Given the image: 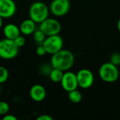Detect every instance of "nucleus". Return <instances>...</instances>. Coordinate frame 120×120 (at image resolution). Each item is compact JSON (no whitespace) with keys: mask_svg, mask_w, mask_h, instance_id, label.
I'll list each match as a JSON object with an SVG mask.
<instances>
[{"mask_svg":"<svg viewBox=\"0 0 120 120\" xmlns=\"http://www.w3.org/2000/svg\"><path fill=\"white\" fill-rule=\"evenodd\" d=\"M8 75V70L4 66H0V84H4L7 81Z\"/></svg>","mask_w":120,"mask_h":120,"instance_id":"obj_17","label":"nucleus"},{"mask_svg":"<svg viewBox=\"0 0 120 120\" xmlns=\"http://www.w3.org/2000/svg\"><path fill=\"white\" fill-rule=\"evenodd\" d=\"M18 50L19 48L13 40L6 38L0 40V58L5 60L13 59L18 55Z\"/></svg>","mask_w":120,"mask_h":120,"instance_id":"obj_4","label":"nucleus"},{"mask_svg":"<svg viewBox=\"0 0 120 120\" xmlns=\"http://www.w3.org/2000/svg\"><path fill=\"white\" fill-rule=\"evenodd\" d=\"M3 33L5 38L14 40L17 37L20 35V31L19 27L13 23L6 24L3 30Z\"/></svg>","mask_w":120,"mask_h":120,"instance_id":"obj_12","label":"nucleus"},{"mask_svg":"<svg viewBox=\"0 0 120 120\" xmlns=\"http://www.w3.org/2000/svg\"><path fill=\"white\" fill-rule=\"evenodd\" d=\"M37 1H38V0H37Z\"/></svg>","mask_w":120,"mask_h":120,"instance_id":"obj_28","label":"nucleus"},{"mask_svg":"<svg viewBox=\"0 0 120 120\" xmlns=\"http://www.w3.org/2000/svg\"><path fill=\"white\" fill-rule=\"evenodd\" d=\"M70 8V1L68 0H53L49 9L51 13L57 17L66 15Z\"/></svg>","mask_w":120,"mask_h":120,"instance_id":"obj_7","label":"nucleus"},{"mask_svg":"<svg viewBox=\"0 0 120 120\" xmlns=\"http://www.w3.org/2000/svg\"><path fill=\"white\" fill-rule=\"evenodd\" d=\"M13 41H14L15 45L18 48H20V47L23 46L25 45V39L24 37H22L21 35H19L18 37H17Z\"/></svg>","mask_w":120,"mask_h":120,"instance_id":"obj_19","label":"nucleus"},{"mask_svg":"<svg viewBox=\"0 0 120 120\" xmlns=\"http://www.w3.org/2000/svg\"><path fill=\"white\" fill-rule=\"evenodd\" d=\"M9 105L6 101H0V115H4L9 111Z\"/></svg>","mask_w":120,"mask_h":120,"instance_id":"obj_18","label":"nucleus"},{"mask_svg":"<svg viewBox=\"0 0 120 120\" xmlns=\"http://www.w3.org/2000/svg\"><path fill=\"white\" fill-rule=\"evenodd\" d=\"M42 45L44 46L46 53L53 55L63 49V39L59 34L47 36L42 42Z\"/></svg>","mask_w":120,"mask_h":120,"instance_id":"obj_5","label":"nucleus"},{"mask_svg":"<svg viewBox=\"0 0 120 120\" xmlns=\"http://www.w3.org/2000/svg\"><path fill=\"white\" fill-rule=\"evenodd\" d=\"M119 75L120 72L117 66L111 62L103 63L99 69V76L105 82H115L119 78Z\"/></svg>","mask_w":120,"mask_h":120,"instance_id":"obj_3","label":"nucleus"},{"mask_svg":"<svg viewBox=\"0 0 120 120\" xmlns=\"http://www.w3.org/2000/svg\"><path fill=\"white\" fill-rule=\"evenodd\" d=\"M35 24L36 23L30 18L24 20L19 26L20 33L24 35H30L33 34L36 29Z\"/></svg>","mask_w":120,"mask_h":120,"instance_id":"obj_13","label":"nucleus"},{"mask_svg":"<svg viewBox=\"0 0 120 120\" xmlns=\"http://www.w3.org/2000/svg\"><path fill=\"white\" fill-rule=\"evenodd\" d=\"M51 56V65L52 68L61 70L63 72L70 69L75 63V56L69 50L62 49Z\"/></svg>","mask_w":120,"mask_h":120,"instance_id":"obj_1","label":"nucleus"},{"mask_svg":"<svg viewBox=\"0 0 120 120\" xmlns=\"http://www.w3.org/2000/svg\"><path fill=\"white\" fill-rule=\"evenodd\" d=\"M64 72L61 70L56 69V68H52L49 73V78L50 79L54 82V83H60L63 76Z\"/></svg>","mask_w":120,"mask_h":120,"instance_id":"obj_14","label":"nucleus"},{"mask_svg":"<svg viewBox=\"0 0 120 120\" xmlns=\"http://www.w3.org/2000/svg\"><path fill=\"white\" fill-rule=\"evenodd\" d=\"M39 24V30H41L46 37L59 34L60 32L61 25L56 19L47 18Z\"/></svg>","mask_w":120,"mask_h":120,"instance_id":"obj_6","label":"nucleus"},{"mask_svg":"<svg viewBox=\"0 0 120 120\" xmlns=\"http://www.w3.org/2000/svg\"><path fill=\"white\" fill-rule=\"evenodd\" d=\"M16 9V4L13 0H0V16L3 18L13 17Z\"/></svg>","mask_w":120,"mask_h":120,"instance_id":"obj_10","label":"nucleus"},{"mask_svg":"<svg viewBox=\"0 0 120 120\" xmlns=\"http://www.w3.org/2000/svg\"><path fill=\"white\" fill-rule=\"evenodd\" d=\"M30 96L32 101L41 102L44 101L46 96V89L41 84H34L30 90Z\"/></svg>","mask_w":120,"mask_h":120,"instance_id":"obj_11","label":"nucleus"},{"mask_svg":"<svg viewBox=\"0 0 120 120\" xmlns=\"http://www.w3.org/2000/svg\"><path fill=\"white\" fill-rule=\"evenodd\" d=\"M49 8L44 2L37 1L31 4L29 8L30 18L35 23H41L49 18Z\"/></svg>","mask_w":120,"mask_h":120,"instance_id":"obj_2","label":"nucleus"},{"mask_svg":"<svg viewBox=\"0 0 120 120\" xmlns=\"http://www.w3.org/2000/svg\"><path fill=\"white\" fill-rule=\"evenodd\" d=\"M110 62L117 66L120 65V53H114L110 57Z\"/></svg>","mask_w":120,"mask_h":120,"instance_id":"obj_20","label":"nucleus"},{"mask_svg":"<svg viewBox=\"0 0 120 120\" xmlns=\"http://www.w3.org/2000/svg\"><path fill=\"white\" fill-rule=\"evenodd\" d=\"M78 86L82 89L90 88L94 82V76L93 72L88 69H82L76 74Z\"/></svg>","mask_w":120,"mask_h":120,"instance_id":"obj_8","label":"nucleus"},{"mask_svg":"<svg viewBox=\"0 0 120 120\" xmlns=\"http://www.w3.org/2000/svg\"><path fill=\"white\" fill-rule=\"evenodd\" d=\"M46 37V36L45 35V34L39 29L38 30H35L33 32V39L37 43H41L42 44V42L44 41Z\"/></svg>","mask_w":120,"mask_h":120,"instance_id":"obj_16","label":"nucleus"},{"mask_svg":"<svg viewBox=\"0 0 120 120\" xmlns=\"http://www.w3.org/2000/svg\"><path fill=\"white\" fill-rule=\"evenodd\" d=\"M62 88L67 92L77 89L78 87L77 75L72 72H65L63 74V78L60 82Z\"/></svg>","mask_w":120,"mask_h":120,"instance_id":"obj_9","label":"nucleus"},{"mask_svg":"<svg viewBox=\"0 0 120 120\" xmlns=\"http://www.w3.org/2000/svg\"><path fill=\"white\" fill-rule=\"evenodd\" d=\"M68 98L73 103H79L82 99V95L79 91L75 89L68 92Z\"/></svg>","mask_w":120,"mask_h":120,"instance_id":"obj_15","label":"nucleus"},{"mask_svg":"<svg viewBox=\"0 0 120 120\" xmlns=\"http://www.w3.org/2000/svg\"><path fill=\"white\" fill-rule=\"evenodd\" d=\"M117 29H118V30L120 32V18L119 19L118 22H117Z\"/></svg>","mask_w":120,"mask_h":120,"instance_id":"obj_25","label":"nucleus"},{"mask_svg":"<svg viewBox=\"0 0 120 120\" xmlns=\"http://www.w3.org/2000/svg\"><path fill=\"white\" fill-rule=\"evenodd\" d=\"M3 120H18V118L16 117H15L13 115H8L6 114L4 115Z\"/></svg>","mask_w":120,"mask_h":120,"instance_id":"obj_23","label":"nucleus"},{"mask_svg":"<svg viewBox=\"0 0 120 120\" xmlns=\"http://www.w3.org/2000/svg\"><path fill=\"white\" fill-rule=\"evenodd\" d=\"M68 1H72V0H68Z\"/></svg>","mask_w":120,"mask_h":120,"instance_id":"obj_27","label":"nucleus"},{"mask_svg":"<svg viewBox=\"0 0 120 120\" xmlns=\"http://www.w3.org/2000/svg\"><path fill=\"white\" fill-rule=\"evenodd\" d=\"M36 53L39 56H43L45 54H46V49L44 48V46L42 45V44L39 46H37V49H36Z\"/></svg>","mask_w":120,"mask_h":120,"instance_id":"obj_21","label":"nucleus"},{"mask_svg":"<svg viewBox=\"0 0 120 120\" xmlns=\"http://www.w3.org/2000/svg\"><path fill=\"white\" fill-rule=\"evenodd\" d=\"M2 25H3V18L0 16V29L1 28Z\"/></svg>","mask_w":120,"mask_h":120,"instance_id":"obj_24","label":"nucleus"},{"mask_svg":"<svg viewBox=\"0 0 120 120\" xmlns=\"http://www.w3.org/2000/svg\"><path fill=\"white\" fill-rule=\"evenodd\" d=\"M37 120H53V117L49 115H41L37 118Z\"/></svg>","mask_w":120,"mask_h":120,"instance_id":"obj_22","label":"nucleus"},{"mask_svg":"<svg viewBox=\"0 0 120 120\" xmlns=\"http://www.w3.org/2000/svg\"><path fill=\"white\" fill-rule=\"evenodd\" d=\"M1 84H0V94H1Z\"/></svg>","mask_w":120,"mask_h":120,"instance_id":"obj_26","label":"nucleus"}]
</instances>
